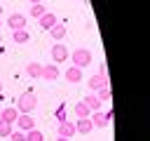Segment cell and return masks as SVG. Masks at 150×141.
I'll return each mask as SVG.
<instances>
[{
    "instance_id": "31",
    "label": "cell",
    "mask_w": 150,
    "mask_h": 141,
    "mask_svg": "<svg viewBox=\"0 0 150 141\" xmlns=\"http://www.w3.org/2000/svg\"><path fill=\"white\" fill-rule=\"evenodd\" d=\"M0 26H2V21H0Z\"/></svg>"
},
{
    "instance_id": "1",
    "label": "cell",
    "mask_w": 150,
    "mask_h": 141,
    "mask_svg": "<svg viewBox=\"0 0 150 141\" xmlns=\"http://www.w3.org/2000/svg\"><path fill=\"white\" fill-rule=\"evenodd\" d=\"M35 108H38V96H35L33 92L19 94V99H16V110H19V113H33Z\"/></svg>"
},
{
    "instance_id": "13",
    "label": "cell",
    "mask_w": 150,
    "mask_h": 141,
    "mask_svg": "<svg viewBox=\"0 0 150 141\" xmlns=\"http://www.w3.org/2000/svg\"><path fill=\"white\" fill-rule=\"evenodd\" d=\"M66 80H68L70 85H77V82L82 80V68H77V66H70V68L66 70Z\"/></svg>"
},
{
    "instance_id": "11",
    "label": "cell",
    "mask_w": 150,
    "mask_h": 141,
    "mask_svg": "<svg viewBox=\"0 0 150 141\" xmlns=\"http://www.w3.org/2000/svg\"><path fill=\"white\" fill-rule=\"evenodd\" d=\"M91 129H94V125H91L89 118H77V122H75V132L77 134H89Z\"/></svg>"
},
{
    "instance_id": "25",
    "label": "cell",
    "mask_w": 150,
    "mask_h": 141,
    "mask_svg": "<svg viewBox=\"0 0 150 141\" xmlns=\"http://www.w3.org/2000/svg\"><path fill=\"white\" fill-rule=\"evenodd\" d=\"M98 75L108 78V66H105V63H101V66H98Z\"/></svg>"
},
{
    "instance_id": "8",
    "label": "cell",
    "mask_w": 150,
    "mask_h": 141,
    "mask_svg": "<svg viewBox=\"0 0 150 141\" xmlns=\"http://www.w3.org/2000/svg\"><path fill=\"white\" fill-rule=\"evenodd\" d=\"M59 136H66V139H70V136H75L77 132H75V122H68V120H63V122H59Z\"/></svg>"
},
{
    "instance_id": "3",
    "label": "cell",
    "mask_w": 150,
    "mask_h": 141,
    "mask_svg": "<svg viewBox=\"0 0 150 141\" xmlns=\"http://www.w3.org/2000/svg\"><path fill=\"white\" fill-rule=\"evenodd\" d=\"M66 59H70L68 47H66L63 42H54V47H52V61H54V63H63Z\"/></svg>"
},
{
    "instance_id": "7",
    "label": "cell",
    "mask_w": 150,
    "mask_h": 141,
    "mask_svg": "<svg viewBox=\"0 0 150 141\" xmlns=\"http://www.w3.org/2000/svg\"><path fill=\"white\" fill-rule=\"evenodd\" d=\"M59 75H61V73H59V66H56V63H47V66L42 63V78H45V80L54 82V80H59Z\"/></svg>"
},
{
    "instance_id": "20",
    "label": "cell",
    "mask_w": 150,
    "mask_h": 141,
    "mask_svg": "<svg viewBox=\"0 0 150 141\" xmlns=\"http://www.w3.org/2000/svg\"><path fill=\"white\" fill-rule=\"evenodd\" d=\"M26 141H45V134L35 127V129H30V132H26Z\"/></svg>"
},
{
    "instance_id": "2",
    "label": "cell",
    "mask_w": 150,
    "mask_h": 141,
    "mask_svg": "<svg viewBox=\"0 0 150 141\" xmlns=\"http://www.w3.org/2000/svg\"><path fill=\"white\" fill-rule=\"evenodd\" d=\"M70 61H73V66H77V68H87V66L91 63V52H89L87 47H77V49L70 54Z\"/></svg>"
},
{
    "instance_id": "23",
    "label": "cell",
    "mask_w": 150,
    "mask_h": 141,
    "mask_svg": "<svg viewBox=\"0 0 150 141\" xmlns=\"http://www.w3.org/2000/svg\"><path fill=\"white\" fill-rule=\"evenodd\" d=\"M9 139H12V141H26V132H21V129H14V132L9 134Z\"/></svg>"
},
{
    "instance_id": "24",
    "label": "cell",
    "mask_w": 150,
    "mask_h": 141,
    "mask_svg": "<svg viewBox=\"0 0 150 141\" xmlns=\"http://www.w3.org/2000/svg\"><path fill=\"white\" fill-rule=\"evenodd\" d=\"M56 118H59V122H63V120H66V108H63V106H59V108H56Z\"/></svg>"
},
{
    "instance_id": "9",
    "label": "cell",
    "mask_w": 150,
    "mask_h": 141,
    "mask_svg": "<svg viewBox=\"0 0 150 141\" xmlns=\"http://www.w3.org/2000/svg\"><path fill=\"white\" fill-rule=\"evenodd\" d=\"M89 120H91V125L94 127H98V129H103V127H108L110 122H108V118H105V113H101V110H94L91 115H89Z\"/></svg>"
},
{
    "instance_id": "22",
    "label": "cell",
    "mask_w": 150,
    "mask_h": 141,
    "mask_svg": "<svg viewBox=\"0 0 150 141\" xmlns=\"http://www.w3.org/2000/svg\"><path fill=\"white\" fill-rule=\"evenodd\" d=\"M14 132V125L12 122H5V120H0V136H9Z\"/></svg>"
},
{
    "instance_id": "29",
    "label": "cell",
    "mask_w": 150,
    "mask_h": 141,
    "mask_svg": "<svg viewBox=\"0 0 150 141\" xmlns=\"http://www.w3.org/2000/svg\"><path fill=\"white\" fill-rule=\"evenodd\" d=\"M0 16H2V7H0Z\"/></svg>"
},
{
    "instance_id": "12",
    "label": "cell",
    "mask_w": 150,
    "mask_h": 141,
    "mask_svg": "<svg viewBox=\"0 0 150 141\" xmlns=\"http://www.w3.org/2000/svg\"><path fill=\"white\" fill-rule=\"evenodd\" d=\"M38 21H40V28H45V31H49L54 24H59V21H56V14H52V12H45Z\"/></svg>"
},
{
    "instance_id": "15",
    "label": "cell",
    "mask_w": 150,
    "mask_h": 141,
    "mask_svg": "<svg viewBox=\"0 0 150 141\" xmlns=\"http://www.w3.org/2000/svg\"><path fill=\"white\" fill-rule=\"evenodd\" d=\"M82 101L89 106V110H91V113H94V110H101V106H103V103H101V99H98L96 94H91V92H89V94H87Z\"/></svg>"
},
{
    "instance_id": "21",
    "label": "cell",
    "mask_w": 150,
    "mask_h": 141,
    "mask_svg": "<svg viewBox=\"0 0 150 141\" xmlns=\"http://www.w3.org/2000/svg\"><path fill=\"white\" fill-rule=\"evenodd\" d=\"M96 96L101 99V103H108V101H110V96H112V94H110V87H101V89L96 92Z\"/></svg>"
},
{
    "instance_id": "30",
    "label": "cell",
    "mask_w": 150,
    "mask_h": 141,
    "mask_svg": "<svg viewBox=\"0 0 150 141\" xmlns=\"http://www.w3.org/2000/svg\"><path fill=\"white\" fill-rule=\"evenodd\" d=\"M0 45H2V35H0Z\"/></svg>"
},
{
    "instance_id": "18",
    "label": "cell",
    "mask_w": 150,
    "mask_h": 141,
    "mask_svg": "<svg viewBox=\"0 0 150 141\" xmlns=\"http://www.w3.org/2000/svg\"><path fill=\"white\" fill-rule=\"evenodd\" d=\"M75 115H77V118H89L91 110H89V106H87L84 101H80V103H75Z\"/></svg>"
},
{
    "instance_id": "14",
    "label": "cell",
    "mask_w": 150,
    "mask_h": 141,
    "mask_svg": "<svg viewBox=\"0 0 150 141\" xmlns=\"http://www.w3.org/2000/svg\"><path fill=\"white\" fill-rule=\"evenodd\" d=\"M49 35L54 38V42H61V40L66 38V26H63V24H54V26L49 28Z\"/></svg>"
},
{
    "instance_id": "5",
    "label": "cell",
    "mask_w": 150,
    "mask_h": 141,
    "mask_svg": "<svg viewBox=\"0 0 150 141\" xmlns=\"http://www.w3.org/2000/svg\"><path fill=\"white\" fill-rule=\"evenodd\" d=\"M87 87H89V92H91V94H96L101 87H108V78H103V75H98V73H96V75H91V78L87 80Z\"/></svg>"
},
{
    "instance_id": "27",
    "label": "cell",
    "mask_w": 150,
    "mask_h": 141,
    "mask_svg": "<svg viewBox=\"0 0 150 141\" xmlns=\"http://www.w3.org/2000/svg\"><path fill=\"white\" fill-rule=\"evenodd\" d=\"M28 2H30V5H38V2H42V0H28Z\"/></svg>"
},
{
    "instance_id": "16",
    "label": "cell",
    "mask_w": 150,
    "mask_h": 141,
    "mask_svg": "<svg viewBox=\"0 0 150 141\" xmlns=\"http://www.w3.org/2000/svg\"><path fill=\"white\" fill-rule=\"evenodd\" d=\"M26 75H28V78H42V63L30 61V63L26 66Z\"/></svg>"
},
{
    "instance_id": "10",
    "label": "cell",
    "mask_w": 150,
    "mask_h": 141,
    "mask_svg": "<svg viewBox=\"0 0 150 141\" xmlns=\"http://www.w3.org/2000/svg\"><path fill=\"white\" fill-rule=\"evenodd\" d=\"M16 118H19V110H16V106H7V108H2V113H0V120H5V122H16Z\"/></svg>"
},
{
    "instance_id": "6",
    "label": "cell",
    "mask_w": 150,
    "mask_h": 141,
    "mask_svg": "<svg viewBox=\"0 0 150 141\" xmlns=\"http://www.w3.org/2000/svg\"><path fill=\"white\" fill-rule=\"evenodd\" d=\"M7 26H9L12 31L26 28V16H23V14H19V12H14V14H9V16H7Z\"/></svg>"
},
{
    "instance_id": "4",
    "label": "cell",
    "mask_w": 150,
    "mask_h": 141,
    "mask_svg": "<svg viewBox=\"0 0 150 141\" xmlns=\"http://www.w3.org/2000/svg\"><path fill=\"white\" fill-rule=\"evenodd\" d=\"M21 132H30V129H35V120L30 118V113H19V118H16V122H14Z\"/></svg>"
},
{
    "instance_id": "28",
    "label": "cell",
    "mask_w": 150,
    "mask_h": 141,
    "mask_svg": "<svg viewBox=\"0 0 150 141\" xmlns=\"http://www.w3.org/2000/svg\"><path fill=\"white\" fill-rule=\"evenodd\" d=\"M0 94H2V82H0Z\"/></svg>"
},
{
    "instance_id": "19",
    "label": "cell",
    "mask_w": 150,
    "mask_h": 141,
    "mask_svg": "<svg viewBox=\"0 0 150 141\" xmlns=\"http://www.w3.org/2000/svg\"><path fill=\"white\" fill-rule=\"evenodd\" d=\"M47 12V7H45V2H38V5H30V16L33 19H40L42 14Z\"/></svg>"
},
{
    "instance_id": "26",
    "label": "cell",
    "mask_w": 150,
    "mask_h": 141,
    "mask_svg": "<svg viewBox=\"0 0 150 141\" xmlns=\"http://www.w3.org/2000/svg\"><path fill=\"white\" fill-rule=\"evenodd\" d=\"M56 141H70V139H66V136H59V139H56Z\"/></svg>"
},
{
    "instance_id": "17",
    "label": "cell",
    "mask_w": 150,
    "mask_h": 141,
    "mask_svg": "<svg viewBox=\"0 0 150 141\" xmlns=\"http://www.w3.org/2000/svg\"><path fill=\"white\" fill-rule=\"evenodd\" d=\"M28 31L26 28H19V31H12V40L16 42V45H23V42H28Z\"/></svg>"
}]
</instances>
